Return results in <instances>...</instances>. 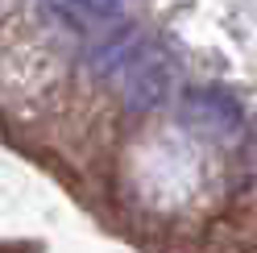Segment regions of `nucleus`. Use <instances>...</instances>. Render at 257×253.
<instances>
[{"instance_id":"nucleus-3","label":"nucleus","mask_w":257,"mask_h":253,"mask_svg":"<svg viewBox=\"0 0 257 253\" xmlns=\"http://www.w3.org/2000/svg\"><path fill=\"white\" fill-rule=\"evenodd\" d=\"M183 116H187V124H195V129H203V133H216V137H228V133L240 129V104L224 87H195V91H187Z\"/></svg>"},{"instance_id":"nucleus-4","label":"nucleus","mask_w":257,"mask_h":253,"mask_svg":"<svg viewBox=\"0 0 257 253\" xmlns=\"http://www.w3.org/2000/svg\"><path fill=\"white\" fill-rule=\"evenodd\" d=\"M124 5L128 0H42V9L67 29H108L124 17Z\"/></svg>"},{"instance_id":"nucleus-1","label":"nucleus","mask_w":257,"mask_h":253,"mask_svg":"<svg viewBox=\"0 0 257 253\" xmlns=\"http://www.w3.org/2000/svg\"><path fill=\"white\" fill-rule=\"evenodd\" d=\"M174 87V58L166 50H146L133 67H128V87H124V104L128 112H154L170 100Z\"/></svg>"},{"instance_id":"nucleus-2","label":"nucleus","mask_w":257,"mask_h":253,"mask_svg":"<svg viewBox=\"0 0 257 253\" xmlns=\"http://www.w3.org/2000/svg\"><path fill=\"white\" fill-rule=\"evenodd\" d=\"M141 54H146V38H141V29L128 25V21L120 17L116 25L104 29L100 42L87 46L83 67H87L95 79H108V75H116V71H124V67H133Z\"/></svg>"}]
</instances>
